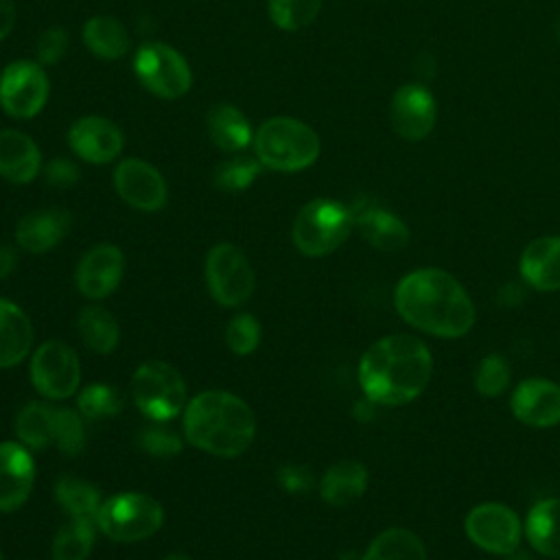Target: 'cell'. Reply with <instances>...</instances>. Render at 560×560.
<instances>
[{
  "instance_id": "1",
  "label": "cell",
  "mask_w": 560,
  "mask_h": 560,
  "mask_svg": "<svg viewBox=\"0 0 560 560\" xmlns=\"http://www.w3.org/2000/svg\"><path fill=\"white\" fill-rule=\"evenodd\" d=\"M394 304L409 326L433 337H464L475 324L470 295L455 276L438 267L413 269L400 278Z\"/></svg>"
},
{
  "instance_id": "33",
  "label": "cell",
  "mask_w": 560,
  "mask_h": 560,
  "mask_svg": "<svg viewBox=\"0 0 560 560\" xmlns=\"http://www.w3.org/2000/svg\"><path fill=\"white\" fill-rule=\"evenodd\" d=\"M79 413L88 420H103L122 411V396L116 387L105 383H92L79 392Z\"/></svg>"
},
{
  "instance_id": "2",
  "label": "cell",
  "mask_w": 560,
  "mask_h": 560,
  "mask_svg": "<svg viewBox=\"0 0 560 560\" xmlns=\"http://www.w3.org/2000/svg\"><path fill=\"white\" fill-rule=\"evenodd\" d=\"M433 372L429 348L411 335L376 339L359 361V385L376 405H407L418 398Z\"/></svg>"
},
{
  "instance_id": "19",
  "label": "cell",
  "mask_w": 560,
  "mask_h": 560,
  "mask_svg": "<svg viewBox=\"0 0 560 560\" xmlns=\"http://www.w3.org/2000/svg\"><path fill=\"white\" fill-rule=\"evenodd\" d=\"M350 210L354 214V225L372 247L389 254L407 247L409 228L394 212L376 206L374 201H359Z\"/></svg>"
},
{
  "instance_id": "50",
  "label": "cell",
  "mask_w": 560,
  "mask_h": 560,
  "mask_svg": "<svg viewBox=\"0 0 560 560\" xmlns=\"http://www.w3.org/2000/svg\"><path fill=\"white\" fill-rule=\"evenodd\" d=\"M0 560H2V551H0Z\"/></svg>"
},
{
  "instance_id": "4",
  "label": "cell",
  "mask_w": 560,
  "mask_h": 560,
  "mask_svg": "<svg viewBox=\"0 0 560 560\" xmlns=\"http://www.w3.org/2000/svg\"><path fill=\"white\" fill-rule=\"evenodd\" d=\"M254 151L262 166L280 173H295L308 168L317 160L319 138L298 118L273 116L256 129Z\"/></svg>"
},
{
  "instance_id": "21",
  "label": "cell",
  "mask_w": 560,
  "mask_h": 560,
  "mask_svg": "<svg viewBox=\"0 0 560 560\" xmlns=\"http://www.w3.org/2000/svg\"><path fill=\"white\" fill-rule=\"evenodd\" d=\"M70 230V214L63 208H44L28 212L15 228V241L31 254L52 249Z\"/></svg>"
},
{
  "instance_id": "10",
  "label": "cell",
  "mask_w": 560,
  "mask_h": 560,
  "mask_svg": "<svg viewBox=\"0 0 560 560\" xmlns=\"http://www.w3.org/2000/svg\"><path fill=\"white\" fill-rule=\"evenodd\" d=\"M464 532L479 549L497 556H510L521 545L523 521L512 508L488 501L475 505L466 514Z\"/></svg>"
},
{
  "instance_id": "46",
  "label": "cell",
  "mask_w": 560,
  "mask_h": 560,
  "mask_svg": "<svg viewBox=\"0 0 560 560\" xmlns=\"http://www.w3.org/2000/svg\"><path fill=\"white\" fill-rule=\"evenodd\" d=\"M374 405H376V402L365 396L363 400H359V402L354 405V418H359V420H372V418H374Z\"/></svg>"
},
{
  "instance_id": "17",
  "label": "cell",
  "mask_w": 560,
  "mask_h": 560,
  "mask_svg": "<svg viewBox=\"0 0 560 560\" xmlns=\"http://www.w3.org/2000/svg\"><path fill=\"white\" fill-rule=\"evenodd\" d=\"M68 144L74 155L90 164H107L122 151L120 129L103 116H83L72 122Z\"/></svg>"
},
{
  "instance_id": "49",
  "label": "cell",
  "mask_w": 560,
  "mask_h": 560,
  "mask_svg": "<svg viewBox=\"0 0 560 560\" xmlns=\"http://www.w3.org/2000/svg\"><path fill=\"white\" fill-rule=\"evenodd\" d=\"M556 28H558V39H560V22L556 24Z\"/></svg>"
},
{
  "instance_id": "37",
  "label": "cell",
  "mask_w": 560,
  "mask_h": 560,
  "mask_svg": "<svg viewBox=\"0 0 560 560\" xmlns=\"http://www.w3.org/2000/svg\"><path fill=\"white\" fill-rule=\"evenodd\" d=\"M260 162L254 158H232L214 168V184L225 192H241L260 175Z\"/></svg>"
},
{
  "instance_id": "24",
  "label": "cell",
  "mask_w": 560,
  "mask_h": 560,
  "mask_svg": "<svg viewBox=\"0 0 560 560\" xmlns=\"http://www.w3.org/2000/svg\"><path fill=\"white\" fill-rule=\"evenodd\" d=\"M523 534L527 542L547 558H560V499L534 503L525 516Z\"/></svg>"
},
{
  "instance_id": "40",
  "label": "cell",
  "mask_w": 560,
  "mask_h": 560,
  "mask_svg": "<svg viewBox=\"0 0 560 560\" xmlns=\"http://www.w3.org/2000/svg\"><path fill=\"white\" fill-rule=\"evenodd\" d=\"M68 33L59 26L46 28L37 39V59L44 66H55L68 52Z\"/></svg>"
},
{
  "instance_id": "38",
  "label": "cell",
  "mask_w": 560,
  "mask_h": 560,
  "mask_svg": "<svg viewBox=\"0 0 560 560\" xmlns=\"http://www.w3.org/2000/svg\"><path fill=\"white\" fill-rule=\"evenodd\" d=\"M225 343L234 354H252L260 343V324L249 313H238L225 328Z\"/></svg>"
},
{
  "instance_id": "29",
  "label": "cell",
  "mask_w": 560,
  "mask_h": 560,
  "mask_svg": "<svg viewBox=\"0 0 560 560\" xmlns=\"http://www.w3.org/2000/svg\"><path fill=\"white\" fill-rule=\"evenodd\" d=\"M77 330L83 343L96 354H109L118 346V322L116 317L103 306H85L79 313Z\"/></svg>"
},
{
  "instance_id": "28",
  "label": "cell",
  "mask_w": 560,
  "mask_h": 560,
  "mask_svg": "<svg viewBox=\"0 0 560 560\" xmlns=\"http://www.w3.org/2000/svg\"><path fill=\"white\" fill-rule=\"evenodd\" d=\"M361 560H427V551L411 529L387 527L368 545Z\"/></svg>"
},
{
  "instance_id": "47",
  "label": "cell",
  "mask_w": 560,
  "mask_h": 560,
  "mask_svg": "<svg viewBox=\"0 0 560 560\" xmlns=\"http://www.w3.org/2000/svg\"><path fill=\"white\" fill-rule=\"evenodd\" d=\"M164 560H192V558H190V556H186V553H179V551H177V553H171V556H166Z\"/></svg>"
},
{
  "instance_id": "18",
  "label": "cell",
  "mask_w": 560,
  "mask_h": 560,
  "mask_svg": "<svg viewBox=\"0 0 560 560\" xmlns=\"http://www.w3.org/2000/svg\"><path fill=\"white\" fill-rule=\"evenodd\" d=\"M35 481L33 455L22 442H0V512L26 503Z\"/></svg>"
},
{
  "instance_id": "8",
  "label": "cell",
  "mask_w": 560,
  "mask_h": 560,
  "mask_svg": "<svg viewBox=\"0 0 560 560\" xmlns=\"http://www.w3.org/2000/svg\"><path fill=\"white\" fill-rule=\"evenodd\" d=\"M138 81L160 98H179L190 90L192 72L188 61L168 44H142L133 57Z\"/></svg>"
},
{
  "instance_id": "15",
  "label": "cell",
  "mask_w": 560,
  "mask_h": 560,
  "mask_svg": "<svg viewBox=\"0 0 560 560\" xmlns=\"http://www.w3.org/2000/svg\"><path fill=\"white\" fill-rule=\"evenodd\" d=\"M125 271V256L120 247L101 243L90 247L77 265V289L90 300H103L116 291Z\"/></svg>"
},
{
  "instance_id": "7",
  "label": "cell",
  "mask_w": 560,
  "mask_h": 560,
  "mask_svg": "<svg viewBox=\"0 0 560 560\" xmlns=\"http://www.w3.org/2000/svg\"><path fill=\"white\" fill-rule=\"evenodd\" d=\"M131 396L136 407L155 422L173 420L188 405L182 374L158 359L138 365L131 378Z\"/></svg>"
},
{
  "instance_id": "41",
  "label": "cell",
  "mask_w": 560,
  "mask_h": 560,
  "mask_svg": "<svg viewBox=\"0 0 560 560\" xmlns=\"http://www.w3.org/2000/svg\"><path fill=\"white\" fill-rule=\"evenodd\" d=\"M278 486L289 494H304L315 486L313 472L302 464H284L276 472Z\"/></svg>"
},
{
  "instance_id": "39",
  "label": "cell",
  "mask_w": 560,
  "mask_h": 560,
  "mask_svg": "<svg viewBox=\"0 0 560 560\" xmlns=\"http://www.w3.org/2000/svg\"><path fill=\"white\" fill-rule=\"evenodd\" d=\"M138 446L153 457H173L182 451V438L162 424H149L140 429Z\"/></svg>"
},
{
  "instance_id": "43",
  "label": "cell",
  "mask_w": 560,
  "mask_h": 560,
  "mask_svg": "<svg viewBox=\"0 0 560 560\" xmlns=\"http://www.w3.org/2000/svg\"><path fill=\"white\" fill-rule=\"evenodd\" d=\"M523 289H525V287L518 284V282H508V284H503V287L499 289V295H497L499 304H501L503 308H514V306H518V304L525 300V291H523Z\"/></svg>"
},
{
  "instance_id": "25",
  "label": "cell",
  "mask_w": 560,
  "mask_h": 560,
  "mask_svg": "<svg viewBox=\"0 0 560 560\" xmlns=\"http://www.w3.org/2000/svg\"><path fill=\"white\" fill-rule=\"evenodd\" d=\"M365 488L368 470L361 462L354 459L332 464L319 481V494L330 505H350L365 492Z\"/></svg>"
},
{
  "instance_id": "22",
  "label": "cell",
  "mask_w": 560,
  "mask_h": 560,
  "mask_svg": "<svg viewBox=\"0 0 560 560\" xmlns=\"http://www.w3.org/2000/svg\"><path fill=\"white\" fill-rule=\"evenodd\" d=\"M42 168V153L31 136L18 129L0 131V177L13 184H28Z\"/></svg>"
},
{
  "instance_id": "34",
  "label": "cell",
  "mask_w": 560,
  "mask_h": 560,
  "mask_svg": "<svg viewBox=\"0 0 560 560\" xmlns=\"http://www.w3.org/2000/svg\"><path fill=\"white\" fill-rule=\"evenodd\" d=\"M322 2L324 0H269L267 9H269L271 22L278 28L300 31L317 18Z\"/></svg>"
},
{
  "instance_id": "6",
  "label": "cell",
  "mask_w": 560,
  "mask_h": 560,
  "mask_svg": "<svg viewBox=\"0 0 560 560\" xmlns=\"http://www.w3.org/2000/svg\"><path fill=\"white\" fill-rule=\"evenodd\" d=\"M164 523V508L149 494L120 492L101 503L96 527L112 540L136 542L153 536Z\"/></svg>"
},
{
  "instance_id": "36",
  "label": "cell",
  "mask_w": 560,
  "mask_h": 560,
  "mask_svg": "<svg viewBox=\"0 0 560 560\" xmlns=\"http://www.w3.org/2000/svg\"><path fill=\"white\" fill-rule=\"evenodd\" d=\"M510 376H512V368L508 359L499 352H490L479 361L475 370V387L481 396L497 398L508 389Z\"/></svg>"
},
{
  "instance_id": "42",
  "label": "cell",
  "mask_w": 560,
  "mask_h": 560,
  "mask_svg": "<svg viewBox=\"0 0 560 560\" xmlns=\"http://www.w3.org/2000/svg\"><path fill=\"white\" fill-rule=\"evenodd\" d=\"M44 177L55 188H72L79 182V168L66 158H55L46 164Z\"/></svg>"
},
{
  "instance_id": "5",
  "label": "cell",
  "mask_w": 560,
  "mask_h": 560,
  "mask_svg": "<svg viewBox=\"0 0 560 560\" xmlns=\"http://www.w3.org/2000/svg\"><path fill=\"white\" fill-rule=\"evenodd\" d=\"M354 228V214L335 199H313L300 208L291 236L295 247L311 258L332 254Z\"/></svg>"
},
{
  "instance_id": "16",
  "label": "cell",
  "mask_w": 560,
  "mask_h": 560,
  "mask_svg": "<svg viewBox=\"0 0 560 560\" xmlns=\"http://www.w3.org/2000/svg\"><path fill=\"white\" fill-rule=\"evenodd\" d=\"M512 413L518 422L547 429L560 422V385L547 378H525L510 398Z\"/></svg>"
},
{
  "instance_id": "9",
  "label": "cell",
  "mask_w": 560,
  "mask_h": 560,
  "mask_svg": "<svg viewBox=\"0 0 560 560\" xmlns=\"http://www.w3.org/2000/svg\"><path fill=\"white\" fill-rule=\"evenodd\" d=\"M206 282L221 306H238L254 293V269L232 243L214 245L206 256Z\"/></svg>"
},
{
  "instance_id": "44",
  "label": "cell",
  "mask_w": 560,
  "mask_h": 560,
  "mask_svg": "<svg viewBox=\"0 0 560 560\" xmlns=\"http://www.w3.org/2000/svg\"><path fill=\"white\" fill-rule=\"evenodd\" d=\"M13 22H15L13 0H0V42L11 33Z\"/></svg>"
},
{
  "instance_id": "30",
  "label": "cell",
  "mask_w": 560,
  "mask_h": 560,
  "mask_svg": "<svg viewBox=\"0 0 560 560\" xmlns=\"http://www.w3.org/2000/svg\"><path fill=\"white\" fill-rule=\"evenodd\" d=\"M55 497H57V503L70 514V518L96 521V514L103 503L96 486H92L85 479L72 477V475L57 479Z\"/></svg>"
},
{
  "instance_id": "13",
  "label": "cell",
  "mask_w": 560,
  "mask_h": 560,
  "mask_svg": "<svg viewBox=\"0 0 560 560\" xmlns=\"http://www.w3.org/2000/svg\"><path fill=\"white\" fill-rule=\"evenodd\" d=\"M114 188L122 201L142 212L162 210L168 197L166 182L160 171L138 158H127L116 164Z\"/></svg>"
},
{
  "instance_id": "31",
  "label": "cell",
  "mask_w": 560,
  "mask_h": 560,
  "mask_svg": "<svg viewBox=\"0 0 560 560\" xmlns=\"http://www.w3.org/2000/svg\"><path fill=\"white\" fill-rule=\"evenodd\" d=\"M55 411L57 407H50L46 402H28L26 407H22L15 420V433L20 442L28 448L50 446L55 431Z\"/></svg>"
},
{
  "instance_id": "3",
  "label": "cell",
  "mask_w": 560,
  "mask_h": 560,
  "mask_svg": "<svg viewBox=\"0 0 560 560\" xmlns=\"http://www.w3.org/2000/svg\"><path fill=\"white\" fill-rule=\"evenodd\" d=\"M186 440L212 455L236 457L245 453L256 438V418L252 407L225 389L197 394L184 409Z\"/></svg>"
},
{
  "instance_id": "26",
  "label": "cell",
  "mask_w": 560,
  "mask_h": 560,
  "mask_svg": "<svg viewBox=\"0 0 560 560\" xmlns=\"http://www.w3.org/2000/svg\"><path fill=\"white\" fill-rule=\"evenodd\" d=\"M208 133L212 144L225 153L245 149L254 138L245 114L230 103H219L208 112Z\"/></svg>"
},
{
  "instance_id": "35",
  "label": "cell",
  "mask_w": 560,
  "mask_h": 560,
  "mask_svg": "<svg viewBox=\"0 0 560 560\" xmlns=\"http://www.w3.org/2000/svg\"><path fill=\"white\" fill-rule=\"evenodd\" d=\"M52 444L68 457H74L85 446V427L83 416L70 407H59L55 411V431Z\"/></svg>"
},
{
  "instance_id": "32",
  "label": "cell",
  "mask_w": 560,
  "mask_h": 560,
  "mask_svg": "<svg viewBox=\"0 0 560 560\" xmlns=\"http://www.w3.org/2000/svg\"><path fill=\"white\" fill-rule=\"evenodd\" d=\"M96 521L70 518L52 540L55 560H85L94 547Z\"/></svg>"
},
{
  "instance_id": "20",
  "label": "cell",
  "mask_w": 560,
  "mask_h": 560,
  "mask_svg": "<svg viewBox=\"0 0 560 560\" xmlns=\"http://www.w3.org/2000/svg\"><path fill=\"white\" fill-rule=\"evenodd\" d=\"M518 271L536 291H560V236L534 238L521 254Z\"/></svg>"
},
{
  "instance_id": "48",
  "label": "cell",
  "mask_w": 560,
  "mask_h": 560,
  "mask_svg": "<svg viewBox=\"0 0 560 560\" xmlns=\"http://www.w3.org/2000/svg\"><path fill=\"white\" fill-rule=\"evenodd\" d=\"M518 551V549H516ZM516 551H512L510 556H508V560H532L529 556H523V553H516Z\"/></svg>"
},
{
  "instance_id": "14",
  "label": "cell",
  "mask_w": 560,
  "mask_h": 560,
  "mask_svg": "<svg viewBox=\"0 0 560 560\" xmlns=\"http://www.w3.org/2000/svg\"><path fill=\"white\" fill-rule=\"evenodd\" d=\"M435 101L431 92L420 83H409L396 90L392 105H389V118L394 131L409 140L418 142L427 138L433 131L435 125Z\"/></svg>"
},
{
  "instance_id": "11",
  "label": "cell",
  "mask_w": 560,
  "mask_h": 560,
  "mask_svg": "<svg viewBox=\"0 0 560 560\" xmlns=\"http://www.w3.org/2000/svg\"><path fill=\"white\" fill-rule=\"evenodd\" d=\"M31 381L39 394L52 400L77 394L81 383V363L77 352L57 341H44L31 359Z\"/></svg>"
},
{
  "instance_id": "45",
  "label": "cell",
  "mask_w": 560,
  "mask_h": 560,
  "mask_svg": "<svg viewBox=\"0 0 560 560\" xmlns=\"http://www.w3.org/2000/svg\"><path fill=\"white\" fill-rule=\"evenodd\" d=\"M15 265H18V254H15V249L9 247V245H0V280H4L7 276H11L13 269H15Z\"/></svg>"
},
{
  "instance_id": "23",
  "label": "cell",
  "mask_w": 560,
  "mask_h": 560,
  "mask_svg": "<svg viewBox=\"0 0 560 560\" xmlns=\"http://www.w3.org/2000/svg\"><path fill=\"white\" fill-rule=\"evenodd\" d=\"M33 346L28 315L13 302L0 298V368L18 365Z\"/></svg>"
},
{
  "instance_id": "12",
  "label": "cell",
  "mask_w": 560,
  "mask_h": 560,
  "mask_svg": "<svg viewBox=\"0 0 560 560\" xmlns=\"http://www.w3.org/2000/svg\"><path fill=\"white\" fill-rule=\"evenodd\" d=\"M48 88L42 63L13 61L0 74V107L13 118H33L46 105Z\"/></svg>"
},
{
  "instance_id": "27",
  "label": "cell",
  "mask_w": 560,
  "mask_h": 560,
  "mask_svg": "<svg viewBox=\"0 0 560 560\" xmlns=\"http://www.w3.org/2000/svg\"><path fill=\"white\" fill-rule=\"evenodd\" d=\"M83 42L88 50L101 59H120L129 52L127 28L109 15L90 18L83 26Z\"/></svg>"
}]
</instances>
